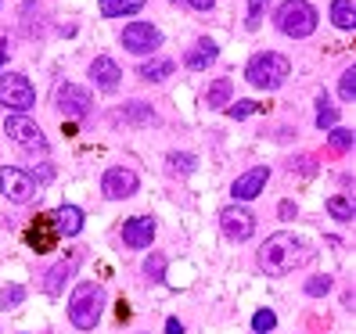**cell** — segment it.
<instances>
[{
  "mask_svg": "<svg viewBox=\"0 0 356 334\" xmlns=\"http://www.w3.org/2000/svg\"><path fill=\"white\" fill-rule=\"evenodd\" d=\"M76 274V256L72 259H61V262H54L51 266V274L44 277V291L54 299V295H61V291H65V281Z\"/></svg>",
  "mask_w": 356,
  "mask_h": 334,
  "instance_id": "obj_17",
  "label": "cell"
},
{
  "mask_svg": "<svg viewBox=\"0 0 356 334\" xmlns=\"http://www.w3.org/2000/svg\"><path fill=\"white\" fill-rule=\"evenodd\" d=\"M0 194L15 205H29L36 198V183L26 169H15V165H4L0 169Z\"/></svg>",
  "mask_w": 356,
  "mask_h": 334,
  "instance_id": "obj_7",
  "label": "cell"
},
{
  "mask_svg": "<svg viewBox=\"0 0 356 334\" xmlns=\"http://www.w3.org/2000/svg\"><path fill=\"white\" fill-rule=\"evenodd\" d=\"M4 58H8V44L0 40V65H4Z\"/></svg>",
  "mask_w": 356,
  "mask_h": 334,
  "instance_id": "obj_39",
  "label": "cell"
},
{
  "mask_svg": "<svg viewBox=\"0 0 356 334\" xmlns=\"http://www.w3.org/2000/svg\"><path fill=\"white\" fill-rule=\"evenodd\" d=\"M90 76H94V83H97L101 90H115V87H119V79H122L119 65H115L112 58H104V54L90 61Z\"/></svg>",
  "mask_w": 356,
  "mask_h": 334,
  "instance_id": "obj_15",
  "label": "cell"
},
{
  "mask_svg": "<svg viewBox=\"0 0 356 334\" xmlns=\"http://www.w3.org/2000/svg\"><path fill=\"white\" fill-rule=\"evenodd\" d=\"M144 274H148L152 281H162V277H165V256L152 252L148 259H144Z\"/></svg>",
  "mask_w": 356,
  "mask_h": 334,
  "instance_id": "obj_30",
  "label": "cell"
},
{
  "mask_svg": "<svg viewBox=\"0 0 356 334\" xmlns=\"http://www.w3.org/2000/svg\"><path fill=\"white\" fill-rule=\"evenodd\" d=\"M313 259V252L306 248V241H299L296 234H274V237H266V244L259 248V269L266 277H284L291 274V269H299Z\"/></svg>",
  "mask_w": 356,
  "mask_h": 334,
  "instance_id": "obj_1",
  "label": "cell"
},
{
  "mask_svg": "<svg viewBox=\"0 0 356 334\" xmlns=\"http://www.w3.org/2000/svg\"><path fill=\"white\" fill-rule=\"evenodd\" d=\"M230 94H234V83H230L227 76H220L216 83H209L205 104H209V108H227V104H230Z\"/></svg>",
  "mask_w": 356,
  "mask_h": 334,
  "instance_id": "obj_18",
  "label": "cell"
},
{
  "mask_svg": "<svg viewBox=\"0 0 356 334\" xmlns=\"http://www.w3.org/2000/svg\"><path fill=\"white\" fill-rule=\"evenodd\" d=\"M33 176V183H44V180H51L54 176V169H51V165H40V169L36 173H29Z\"/></svg>",
  "mask_w": 356,
  "mask_h": 334,
  "instance_id": "obj_35",
  "label": "cell"
},
{
  "mask_svg": "<svg viewBox=\"0 0 356 334\" xmlns=\"http://www.w3.org/2000/svg\"><path fill=\"white\" fill-rule=\"evenodd\" d=\"M327 144H331V151H349V148H353V130L334 126V130L327 133Z\"/></svg>",
  "mask_w": 356,
  "mask_h": 334,
  "instance_id": "obj_28",
  "label": "cell"
},
{
  "mask_svg": "<svg viewBox=\"0 0 356 334\" xmlns=\"http://www.w3.org/2000/svg\"><path fill=\"white\" fill-rule=\"evenodd\" d=\"M274 22L284 36L291 40H306L317 33V8L309 4V0H284V4L277 8Z\"/></svg>",
  "mask_w": 356,
  "mask_h": 334,
  "instance_id": "obj_4",
  "label": "cell"
},
{
  "mask_svg": "<svg viewBox=\"0 0 356 334\" xmlns=\"http://www.w3.org/2000/svg\"><path fill=\"white\" fill-rule=\"evenodd\" d=\"M122 47L134 54H152L155 47H162V33L152 22H130L122 29Z\"/></svg>",
  "mask_w": 356,
  "mask_h": 334,
  "instance_id": "obj_9",
  "label": "cell"
},
{
  "mask_svg": "<svg viewBox=\"0 0 356 334\" xmlns=\"http://www.w3.org/2000/svg\"><path fill=\"white\" fill-rule=\"evenodd\" d=\"M54 234H65V237H76L79 231H83V212L76 205H61V208H54Z\"/></svg>",
  "mask_w": 356,
  "mask_h": 334,
  "instance_id": "obj_16",
  "label": "cell"
},
{
  "mask_svg": "<svg viewBox=\"0 0 356 334\" xmlns=\"http://www.w3.org/2000/svg\"><path fill=\"white\" fill-rule=\"evenodd\" d=\"M277 327V312L274 309H256V317H252V331L256 334H270Z\"/></svg>",
  "mask_w": 356,
  "mask_h": 334,
  "instance_id": "obj_26",
  "label": "cell"
},
{
  "mask_svg": "<svg viewBox=\"0 0 356 334\" xmlns=\"http://www.w3.org/2000/svg\"><path fill=\"white\" fill-rule=\"evenodd\" d=\"M0 104H4L8 112H29L36 104V90H33L29 76H22V72L0 76Z\"/></svg>",
  "mask_w": 356,
  "mask_h": 334,
  "instance_id": "obj_6",
  "label": "cell"
},
{
  "mask_svg": "<svg viewBox=\"0 0 356 334\" xmlns=\"http://www.w3.org/2000/svg\"><path fill=\"white\" fill-rule=\"evenodd\" d=\"M54 104H58V112L69 115V119H83V115H90V108H94L90 94L83 87H76V83H61V87L54 90Z\"/></svg>",
  "mask_w": 356,
  "mask_h": 334,
  "instance_id": "obj_8",
  "label": "cell"
},
{
  "mask_svg": "<svg viewBox=\"0 0 356 334\" xmlns=\"http://www.w3.org/2000/svg\"><path fill=\"white\" fill-rule=\"evenodd\" d=\"M339 94H342V101H353V97H356V69H346V72H342Z\"/></svg>",
  "mask_w": 356,
  "mask_h": 334,
  "instance_id": "obj_31",
  "label": "cell"
},
{
  "mask_svg": "<svg viewBox=\"0 0 356 334\" xmlns=\"http://www.w3.org/2000/svg\"><path fill=\"white\" fill-rule=\"evenodd\" d=\"M165 334H184V324L177 317H170V320H165Z\"/></svg>",
  "mask_w": 356,
  "mask_h": 334,
  "instance_id": "obj_36",
  "label": "cell"
},
{
  "mask_svg": "<svg viewBox=\"0 0 356 334\" xmlns=\"http://www.w3.org/2000/svg\"><path fill=\"white\" fill-rule=\"evenodd\" d=\"M327 212L339 223H353V205L346 198H327Z\"/></svg>",
  "mask_w": 356,
  "mask_h": 334,
  "instance_id": "obj_29",
  "label": "cell"
},
{
  "mask_svg": "<svg viewBox=\"0 0 356 334\" xmlns=\"http://www.w3.org/2000/svg\"><path fill=\"white\" fill-rule=\"evenodd\" d=\"M317 126L321 130H334V126H339V108L327 104V97H321V104H317Z\"/></svg>",
  "mask_w": 356,
  "mask_h": 334,
  "instance_id": "obj_24",
  "label": "cell"
},
{
  "mask_svg": "<svg viewBox=\"0 0 356 334\" xmlns=\"http://www.w3.org/2000/svg\"><path fill=\"white\" fill-rule=\"evenodd\" d=\"M331 22L339 29H353L356 26V4L353 0H331Z\"/></svg>",
  "mask_w": 356,
  "mask_h": 334,
  "instance_id": "obj_21",
  "label": "cell"
},
{
  "mask_svg": "<svg viewBox=\"0 0 356 334\" xmlns=\"http://www.w3.org/2000/svg\"><path fill=\"white\" fill-rule=\"evenodd\" d=\"M140 79H148V83H162L165 76H173V61L170 58H152V61H144V65L137 69Z\"/></svg>",
  "mask_w": 356,
  "mask_h": 334,
  "instance_id": "obj_20",
  "label": "cell"
},
{
  "mask_svg": "<svg viewBox=\"0 0 356 334\" xmlns=\"http://www.w3.org/2000/svg\"><path fill=\"white\" fill-rule=\"evenodd\" d=\"M29 241H33L36 252H51V248H54V234H51V231H36V226H33Z\"/></svg>",
  "mask_w": 356,
  "mask_h": 334,
  "instance_id": "obj_32",
  "label": "cell"
},
{
  "mask_svg": "<svg viewBox=\"0 0 356 334\" xmlns=\"http://www.w3.org/2000/svg\"><path fill=\"white\" fill-rule=\"evenodd\" d=\"M137 173L134 169H122V165H115V169H108L101 176V191H104V198H112V201H122V198H130V194H137Z\"/></svg>",
  "mask_w": 356,
  "mask_h": 334,
  "instance_id": "obj_11",
  "label": "cell"
},
{
  "mask_svg": "<svg viewBox=\"0 0 356 334\" xmlns=\"http://www.w3.org/2000/svg\"><path fill=\"white\" fill-rule=\"evenodd\" d=\"M101 312H104V287L94 281H83L76 284L72 299H69V320L79 331H94L101 324Z\"/></svg>",
  "mask_w": 356,
  "mask_h": 334,
  "instance_id": "obj_2",
  "label": "cell"
},
{
  "mask_svg": "<svg viewBox=\"0 0 356 334\" xmlns=\"http://www.w3.org/2000/svg\"><path fill=\"white\" fill-rule=\"evenodd\" d=\"M195 165H198V158L195 155H180V151H173L170 155V173H177V176H187V173H195Z\"/></svg>",
  "mask_w": 356,
  "mask_h": 334,
  "instance_id": "obj_25",
  "label": "cell"
},
{
  "mask_svg": "<svg viewBox=\"0 0 356 334\" xmlns=\"http://www.w3.org/2000/svg\"><path fill=\"white\" fill-rule=\"evenodd\" d=\"M155 237V219L152 216H134L122 223V244L127 248H152Z\"/></svg>",
  "mask_w": 356,
  "mask_h": 334,
  "instance_id": "obj_13",
  "label": "cell"
},
{
  "mask_svg": "<svg viewBox=\"0 0 356 334\" xmlns=\"http://www.w3.org/2000/svg\"><path fill=\"white\" fill-rule=\"evenodd\" d=\"M266 180H270V169H266V165H256V169H248V173H241V176L234 180L230 194H234V201H252V198L263 194Z\"/></svg>",
  "mask_w": 356,
  "mask_h": 334,
  "instance_id": "obj_12",
  "label": "cell"
},
{
  "mask_svg": "<svg viewBox=\"0 0 356 334\" xmlns=\"http://www.w3.org/2000/svg\"><path fill=\"white\" fill-rule=\"evenodd\" d=\"M22 302H26V287H22V284L0 287V309H18Z\"/></svg>",
  "mask_w": 356,
  "mask_h": 334,
  "instance_id": "obj_23",
  "label": "cell"
},
{
  "mask_svg": "<svg viewBox=\"0 0 356 334\" xmlns=\"http://www.w3.org/2000/svg\"><path fill=\"white\" fill-rule=\"evenodd\" d=\"M97 8H101L104 18H130L144 8V0H101Z\"/></svg>",
  "mask_w": 356,
  "mask_h": 334,
  "instance_id": "obj_19",
  "label": "cell"
},
{
  "mask_svg": "<svg viewBox=\"0 0 356 334\" xmlns=\"http://www.w3.org/2000/svg\"><path fill=\"white\" fill-rule=\"evenodd\" d=\"M4 133H8L22 151H29V155H47V151H51L44 130H40L36 122H29L26 115H8V119H4Z\"/></svg>",
  "mask_w": 356,
  "mask_h": 334,
  "instance_id": "obj_5",
  "label": "cell"
},
{
  "mask_svg": "<svg viewBox=\"0 0 356 334\" xmlns=\"http://www.w3.org/2000/svg\"><path fill=\"white\" fill-rule=\"evenodd\" d=\"M288 76H291V65H288V58L277 54V51L256 54L252 61H248V69H245V79L252 83V87H259V90H281L288 83Z\"/></svg>",
  "mask_w": 356,
  "mask_h": 334,
  "instance_id": "obj_3",
  "label": "cell"
},
{
  "mask_svg": "<svg viewBox=\"0 0 356 334\" xmlns=\"http://www.w3.org/2000/svg\"><path fill=\"white\" fill-rule=\"evenodd\" d=\"M270 0H248V18H245V29L248 33H256L263 26V11H266Z\"/></svg>",
  "mask_w": 356,
  "mask_h": 334,
  "instance_id": "obj_27",
  "label": "cell"
},
{
  "mask_svg": "<svg viewBox=\"0 0 356 334\" xmlns=\"http://www.w3.org/2000/svg\"><path fill=\"white\" fill-rule=\"evenodd\" d=\"M256 112V101H238V104H227V115L230 119H245Z\"/></svg>",
  "mask_w": 356,
  "mask_h": 334,
  "instance_id": "obj_33",
  "label": "cell"
},
{
  "mask_svg": "<svg viewBox=\"0 0 356 334\" xmlns=\"http://www.w3.org/2000/svg\"><path fill=\"white\" fill-rule=\"evenodd\" d=\"M216 58H220V47L213 44V40H198V44H195L191 51L184 54V65L191 69V72H202V69H209V65H213Z\"/></svg>",
  "mask_w": 356,
  "mask_h": 334,
  "instance_id": "obj_14",
  "label": "cell"
},
{
  "mask_svg": "<svg viewBox=\"0 0 356 334\" xmlns=\"http://www.w3.org/2000/svg\"><path fill=\"white\" fill-rule=\"evenodd\" d=\"M220 226H223V234L230 241H248L256 234V216L248 212V208H241V205H230V208L220 212Z\"/></svg>",
  "mask_w": 356,
  "mask_h": 334,
  "instance_id": "obj_10",
  "label": "cell"
},
{
  "mask_svg": "<svg viewBox=\"0 0 356 334\" xmlns=\"http://www.w3.org/2000/svg\"><path fill=\"white\" fill-rule=\"evenodd\" d=\"M122 119L134 122V126H148V122H155V112L144 101H130V104H122Z\"/></svg>",
  "mask_w": 356,
  "mask_h": 334,
  "instance_id": "obj_22",
  "label": "cell"
},
{
  "mask_svg": "<svg viewBox=\"0 0 356 334\" xmlns=\"http://www.w3.org/2000/svg\"><path fill=\"white\" fill-rule=\"evenodd\" d=\"M331 291V277H313L306 281V295H327Z\"/></svg>",
  "mask_w": 356,
  "mask_h": 334,
  "instance_id": "obj_34",
  "label": "cell"
},
{
  "mask_svg": "<svg viewBox=\"0 0 356 334\" xmlns=\"http://www.w3.org/2000/svg\"><path fill=\"white\" fill-rule=\"evenodd\" d=\"M187 4H191L195 11H209V8H213V4H216V0H187Z\"/></svg>",
  "mask_w": 356,
  "mask_h": 334,
  "instance_id": "obj_37",
  "label": "cell"
},
{
  "mask_svg": "<svg viewBox=\"0 0 356 334\" xmlns=\"http://www.w3.org/2000/svg\"><path fill=\"white\" fill-rule=\"evenodd\" d=\"M281 216L291 219V216H296V205H291V201H281Z\"/></svg>",
  "mask_w": 356,
  "mask_h": 334,
  "instance_id": "obj_38",
  "label": "cell"
}]
</instances>
